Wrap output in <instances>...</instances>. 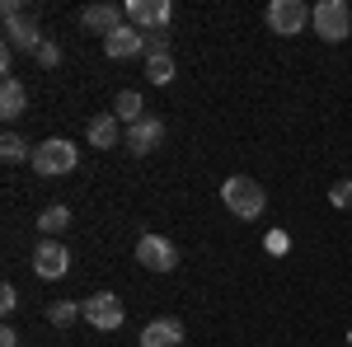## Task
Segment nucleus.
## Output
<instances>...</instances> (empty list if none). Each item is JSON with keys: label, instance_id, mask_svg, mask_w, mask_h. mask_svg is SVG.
Instances as JSON below:
<instances>
[{"label": "nucleus", "instance_id": "nucleus-8", "mask_svg": "<svg viewBox=\"0 0 352 347\" xmlns=\"http://www.w3.org/2000/svg\"><path fill=\"white\" fill-rule=\"evenodd\" d=\"M136 263L151 267V272H169V267L179 263V249L164 240V235H141L136 240Z\"/></svg>", "mask_w": 352, "mask_h": 347}, {"label": "nucleus", "instance_id": "nucleus-23", "mask_svg": "<svg viewBox=\"0 0 352 347\" xmlns=\"http://www.w3.org/2000/svg\"><path fill=\"white\" fill-rule=\"evenodd\" d=\"M56 61H61V52H56V43H43V47H38V66H47V71H52Z\"/></svg>", "mask_w": 352, "mask_h": 347}, {"label": "nucleus", "instance_id": "nucleus-7", "mask_svg": "<svg viewBox=\"0 0 352 347\" xmlns=\"http://www.w3.org/2000/svg\"><path fill=\"white\" fill-rule=\"evenodd\" d=\"M80 310H85V320L94 324L99 333H113V328H122V300H118L113 291H99V295H89V300H85Z\"/></svg>", "mask_w": 352, "mask_h": 347}, {"label": "nucleus", "instance_id": "nucleus-18", "mask_svg": "<svg viewBox=\"0 0 352 347\" xmlns=\"http://www.w3.org/2000/svg\"><path fill=\"white\" fill-rule=\"evenodd\" d=\"M66 225H71V212H66V207H47V212L38 216V230H43V240H56Z\"/></svg>", "mask_w": 352, "mask_h": 347}, {"label": "nucleus", "instance_id": "nucleus-21", "mask_svg": "<svg viewBox=\"0 0 352 347\" xmlns=\"http://www.w3.org/2000/svg\"><path fill=\"white\" fill-rule=\"evenodd\" d=\"M146 56H169V33H164V28L146 33Z\"/></svg>", "mask_w": 352, "mask_h": 347}, {"label": "nucleus", "instance_id": "nucleus-20", "mask_svg": "<svg viewBox=\"0 0 352 347\" xmlns=\"http://www.w3.org/2000/svg\"><path fill=\"white\" fill-rule=\"evenodd\" d=\"M76 315H85V310H80V305H71V300H52V305H47V320H52L56 328H66Z\"/></svg>", "mask_w": 352, "mask_h": 347}, {"label": "nucleus", "instance_id": "nucleus-26", "mask_svg": "<svg viewBox=\"0 0 352 347\" xmlns=\"http://www.w3.org/2000/svg\"><path fill=\"white\" fill-rule=\"evenodd\" d=\"M348 347H352V328H348Z\"/></svg>", "mask_w": 352, "mask_h": 347}, {"label": "nucleus", "instance_id": "nucleus-9", "mask_svg": "<svg viewBox=\"0 0 352 347\" xmlns=\"http://www.w3.org/2000/svg\"><path fill=\"white\" fill-rule=\"evenodd\" d=\"M122 14H127V24H132V28L155 33V28L169 24V0H127V5H122Z\"/></svg>", "mask_w": 352, "mask_h": 347}, {"label": "nucleus", "instance_id": "nucleus-12", "mask_svg": "<svg viewBox=\"0 0 352 347\" xmlns=\"http://www.w3.org/2000/svg\"><path fill=\"white\" fill-rule=\"evenodd\" d=\"M80 24L109 38V33H118V28L127 24V14H122L118 5H89V10H80Z\"/></svg>", "mask_w": 352, "mask_h": 347}, {"label": "nucleus", "instance_id": "nucleus-5", "mask_svg": "<svg viewBox=\"0 0 352 347\" xmlns=\"http://www.w3.org/2000/svg\"><path fill=\"white\" fill-rule=\"evenodd\" d=\"M310 14H315V10H310L305 0H272L268 5V28L282 33V38H296L300 28L310 24Z\"/></svg>", "mask_w": 352, "mask_h": 347}, {"label": "nucleus", "instance_id": "nucleus-6", "mask_svg": "<svg viewBox=\"0 0 352 347\" xmlns=\"http://www.w3.org/2000/svg\"><path fill=\"white\" fill-rule=\"evenodd\" d=\"M33 272H38L43 282L66 277V272H71V249L61 240H38V249H33Z\"/></svg>", "mask_w": 352, "mask_h": 347}, {"label": "nucleus", "instance_id": "nucleus-16", "mask_svg": "<svg viewBox=\"0 0 352 347\" xmlns=\"http://www.w3.org/2000/svg\"><path fill=\"white\" fill-rule=\"evenodd\" d=\"M113 117H118V122H127V127H136V122H141V117H151V113H146V104H141V94H136V89H122V94H118V104H113Z\"/></svg>", "mask_w": 352, "mask_h": 347}, {"label": "nucleus", "instance_id": "nucleus-25", "mask_svg": "<svg viewBox=\"0 0 352 347\" xmlns=\"http://www.w3.org/2000/svg\"><path fill=\"white\" fill-rule=\"evenodd\" d=\"M0 347H19V333L14 328H0Z\"/></svg>", "mask_w": 352, "mask_h": 347}, {"label": "nucleus", "instance_id": "nucleus-2", "mask_svg": "<svg viewBox=\"0 0 352 347\" xmlns=\"http://www.w3.org/2000/svg\"><path fill=\"white\" fill-rule=\"evenodd\" d=\"M0 14H5V38H10V47H14V52H33V56H38V47H43L47 38L38 33L33 14L24 19V5H19V0H5Z\"/></svg>", "mask_w": 352, "mask_h": 347}, {"label": "nucleus", "instance_id": "nucleus-13", "mask_svg": "<svg viewBox=\"0 0 352 347\" xmlns=\"http://www.w3.org/2000/svg\"><path fill=\"white\" fill-rule=\"evenodd\" d=\"M184 343V324L179 320H151L141 328V347H179Z\"/></svg>", "mask_w": 352, "mask_h": 347}, {"label": "nucleus", "instance_id": "nucleus-1", "mask_svg": "<svg viewBox=\"0 0 352 347\" xmlns=\"http://www.w3.org/2000/svg\"><path fill=\"white\" fill-rule=\"evenodd\" d=\"M221 202L235 216H244V221H258V216L268 212V192L254 183V179H244V174H235V179L221 183Z\"/></svg>", "mask_w": 352, "mask_h": 347}, {"label": "nucleus", "instance_id": "nucleus-24", "mask_svg": "<svg viewBox=\"0 0 352 347\" xmlns=\"http://www.w3.org/2000/svg\"><path fill=\"white\" fill-rule=\"evenodd\" d=\"M14 305H19V291H14V287H10V282H5V287H0V310H5V315H10V310H14Z\"/></svg>", "mask_w": 352, "mask_h": 347}, {"label": "nucleus", "instance_id": "nucleus-3", "mask_svg": "<svg viewBox=\"0 0 352 347\" xmlns=\"http://www.w3.org/2000/svg\"><path fill=\"white\" fill-rule=\"evenodd\" d=\"M76 160H80V150L71 146V141H61V136H52V141H43V146H33V174H43V179H56V174H71L76 169Z\"/></svg>", "mask_w": 352, "mask_h": 347}, {"label": "nucleus", "instance_id": "nucleus-22", "mask_svg": "<svg viewBox=\"0 0 352 347\" xmlns=\"http://www.w3.org/2000/svg\"><path fill=\"white\" fill-rule=\"evenodd\" d=\"M329 202L333 207H352V179H338V183L329 188Z\"/></svg>", "mask_w": 352, "mask_h": 347}, {"label": "nucleus", "instance_id": "nucleus-15", "mask_svg": "<svg viewBox=\"0 0 352 347\" xmlns=\"http://www.w3.org/2000/svg\"><path fill=\"white\" fill-rule=\"evenodd\" d=\"M24 108H28L24 85L14 80V76H5V85H0V117H5V122H14V117H24Z\"/></svg>", "mask_w": 352, "mask_h": 347}, {"label": "nucleus", "instance_id": "nucleus-19", "mask_svg": "<svg viewBox=\"0 0 352 347\" xmlns=\"http://www.w3.org/2000/svg\"><path fill=\"white\" fill-rule=\"evenodd\" d=\"M146 76H151V85H169L174 80V56H146Z\"/></svg>", "mask_w": 352, "mask_h": 347}, {"label": "nucleus", "instance_id": "nucleus-14", "mask_svg": "<svg viewBox=\"0 0 352 347\" xmlns=\"http://www.w3.org/2000/svg\"><path fill=\"white\" fill-rule=\"evenodd\" d=\"M122 136H127V132H122V122H118L113 113H104V117L89 122V146H94V150H113Z\"/></svg>", "mask_w": 352, "mask_h": 347}, {"label": "nucleus", "instance_id": "nucleus-4", "mask_svg": "<svg viewBox=\"0 0 352 347\" xmlns=\"http://www.w3.org/2000/svg\"><path fill=\"white\" fill-rule=\"evenodd\" d=\"M310 24H315V33H320L324 43H343V38L352 33L348 0H320V5H315V14H310Z\"/></svg>", "mask_w": 352, "mask_h": 347}, {"label": "nucleus", "instance_id": "nucleus-11", "mask_svg": "<svg viewBox=\"0 0 352 347\" xmlns=\"http://www.w3.org/2000/svg\"><path fill=\"white\" fill-rule=\"evenodd\" d=\"M136 52H146V33L132 28V24H122L118 33L104 38V56H113V61H127V56H136Z\"/></svg>", "mask_w": 352, "mask_h": 347}, {"label": "nucleus", "instance_id": "nucleus-17", "mask_svg": "<svg viewBox=\"0 0 352 347\" xmlns=\"http://www.w3.org/2000/svg\"><path fill=\"white\" fill-rule=\"evenodd\" d=\"M0 160H5V164H24V160H33V150H28L24 136L5 132V136H0Z\"/></svg>", "mask_w": 352, "mask_h": 347}, {"label": "nucleus", "instance_id": "nucleus-10", "mask_svg": "<svg viewBox=\"0 0 352 347\" xmlns=\"http://www.w3.org/2000/svg\"><path fill=\"white\" fill-rule=\"evenodd\" d=\"M127 150L132 155H151V150H160V141H164V122L160 117H141L136 127H127Z\"/></svg>", "mask_w": 352, "mask_h": 347}]
</instances>
